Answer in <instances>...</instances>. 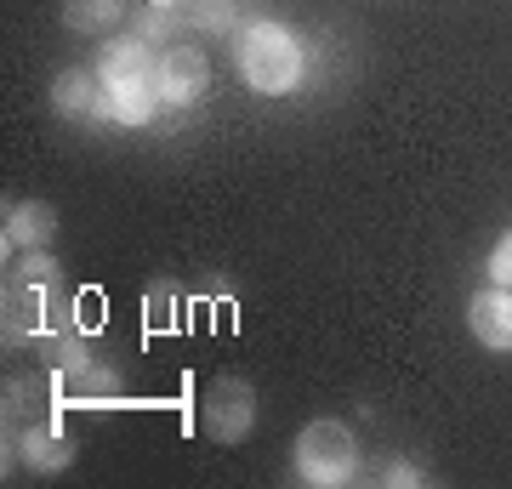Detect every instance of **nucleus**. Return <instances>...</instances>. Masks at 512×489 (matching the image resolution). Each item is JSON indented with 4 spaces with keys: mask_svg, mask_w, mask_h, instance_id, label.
Listing matches in <instances>:
<instances>
[{
    "mask_svg": "<svg viewBox=\"0 0 512 489\" xmlns=\"http://www.w3.org/2000/svg\"><path fill=\"white\" fill-rule=\"evenodd\" d=\"M234 63H239V80L256 91V97H285L296 91L302 80V40L274 18H256L239 29L234 40Z\"/></svg>",
    "mask_w": 512,
    "mask_h": 489,
    "instance_id": "1",
    "label": "nucleus"
},
{
    "mask_svg": "<svg viewBox=\"0 0 512 489\" xmlns=\"http://www.w3.org/2000/svg\"><path fill=\"white\" fill-rule=\"evenodd\" d=\"M291 461H296V478H302V484L342 489V484H353V478H359V438H353L348 421L319 416V421H308V427L296 433Z\"/></svg>",
    "mask_w": 512,
    "mask_h": 489,
    "instance_id": "2",
    "label": "nucleus"
},
{
    "mask_svg": "<svg viewBox=\"0 0 512 489\" xmlns=\"http://www.w3.org/2000/svg\"><path fill=\"white\" fill-rule=\"evenodd\" d=\"M200 427L217 444H245L256 427V387L245 376H217L200 399Z\"/></svg>",
    "mask_w": 512,
    "mask_h": 489,
    "instance_id": "3",
    "label": "nucleus"
},
{
    "mask_svg": "<svg viewBox=\"0 0 512 489\" xmlns=\"http://www.w3.org/2000/svg\"><path fill=\"white\" fill-rule=\"evenodd\" d=\"M205 86H211V57L200 46H165L160 52V97L165 109H188L200 103Z\"/></svg>",
    "mask_w": 512,
    "mask_h": 489,
    "instance_id": "4",
    "label": "nucleus"
},
{
    "mask_svg": "<svg viewBox=\"0 0 512 489\" xmlns=\"http://www.w3.org/2000/svg\"><path fill=\"white\" fill-rule=\"evenodd\" d=\"M52 109L63 114V120H86V126L114 120L109 86L97 80V69H63V74H57V80H52Z\"/></svg>",
    "mask_w": 512,
    "mask_h": 489,
    "instance_id": "5",
    "label": "nucleus"
},
{
    "mask_svg": "<svg viewBox=\"0 0 512 489\" xmlns=\"http://www.w3.org/2000/svg\"><path fill=\"white\" fill-rule=\"evenodd\" d=\"M467 330L490 353H512V285H484L467 302Z\"/></svg>",
    "mask_w": 512,
    "mask_h": 489,
    "instance_id": "6",
    "label": "nucleus"
},
{
    "mask_svg": "<svg viewBox=\"0 0 512 489\" xmlns=\"http://www.w3.org/2000/svg\"><path fill=\"white\" fill-rule=\"evenodd\" d=\"M109 109H114L120 126H148V120L165 109L160 69H154V74H131V80H114V86H109Z\"/></svg>",
    "mask_w": 512,
    "mask_h": 489,
    "instance_id": "7",
    "label": "nucleus"
},
{
    "mask_svg": "<svg viewBox=\"0 0 512 489\" xmlns=\"http://www.w3.org/2000/svg\"><path fill=\"white\" fill-rule=\"evenodd\" d=\"M52 239H57V211L46 200H12L6 205V245L46 251Z\"/></svg>",
    "mask_w": 512,
    "mask_h": 489,
    "instance_id": "8",
    "label": "nucleus"
},
{
    "mask_svg": "<svg viewBox=\"0 0 512 489\" xmlns=\"http://www.w3.org/2000/svg\"><path fill=\"white\" fill-rule=\"evenodd\" d=\"M160 69V57L154 46L137 35H120V40H103V63H97V80L114 86V80H131V74H154Z\"/></svg>",
    "mask_w": 512,
    "mask_h": 489,
    "instance_id": "9",
    "label": "nucleus"
},
{
    "mask_svg": "<svg viewBox=\"0 0 512 489\" xmlns=\"http://www.w3.org/2000/svg\"><path fill=\"white\" fill-rule=\"evenodd\" d=\"M126 18H131L126 0H63V29L69 35H109Z\"/></svg>",
    "mask_w": 512,
    "mask_h": 489,
    "instance_id": "10",
    "label": "nucleus"
},
{
    "mask_svg": "<svg viewBox=\"0 0 512 489\" xmlns=\"http://www.w3.org/2000/svg\"><path fill=\"white\" fill-rule=\"evenodd\" d=\"M18 450L35 472H63L74 461V438L57 433V427H29V433L18 438Z\"/></svg>",
    "mask_w": 512,
    "mask_h": 489,
    "instance_id": "11",
    "label": "nucleus"
},
{
    "mask_svg": "<svg viewBox=\"0 0 512 489\" xmlns=\"http://www.w3.org/2000/svg\"><path fill=\"white\" fill-rule=\"evenodd\" d=\"M126 23H131V35L148 40V46H171V40H177V29H183L177 6H137Z\"/></svg>",
    "mask_w": 512,
    "mask_h": 489,
    "instance_id": "12",
    "label": "nucleus"
},
{
    "mask_svg": "<svg viewBox=\"0 0 512 489\" xmlns=\"http://www.w3.org/2000/svg\"><path fill=\"white\" fill-rule=\"evenodd\" d=\"M188 18L200 35H217V40H239V0H194Z\"/></svg>",
    "mask_w": 512,
    "mask_h": 489,
    "instance_id": "13",
    "label": "nucleus"
},
{
    "mask_svg": "<svg viewBox=\"0 0 512 489\" xmlns=\"http://www.w3.org/2000/svg\"><path fill=\"white\" fill-rule=\"evenodd\" d=\"M18 285H35V290H52L57 285V262L46 251H29L18 268Z\"/></svg>",
    "mask_w": 512,
    "mask_h": 489,
    "instance_id": "14",
    "label": "nucleus"
},
{
    "mask_svg": "<svg viewBox=\"0 0 512 489\" xmlns=\"http://www.w3.org/2000/svg\"><path fill=\"white\" fill-rule=\"evenodd\" d=\"M490 285H512V228L495 239V251H490Z\"/></svg>",
    "mask_w": 512,
    "mask_h": 489,
    "instance_id": "15",
    "label": "nucleus"
},
{
    "mask_svg": "<svg viewBox=\"0 0 512 489\" xmlns=\"http://www.w3.org/2000/svg\"><path fill=\"white\" fill-rule=\"evenodd\" d=\"M382 484H393V489H404V484H421V472L410 467V461H393V467L382 472Z\"/></svg>",
    "mask_w": 512,
    "mask_h": 489,
    "instance_id": "16",
    "label": "nucleus"
},
{
    "mask_svg": "<svg viewBox=\"0 0 512 489\" xmlns=\"http://www.w3.org/2000/svg\"><path fill=\"white\" fill-rule=\"evenodd\" d=\"M143 6H183V0H143Z\"/></svg>",
    "mask_w": 512,
    "mask_h": 489,
    "instance_id": "17",
    "label": "nucleus"
}]
</instances>
